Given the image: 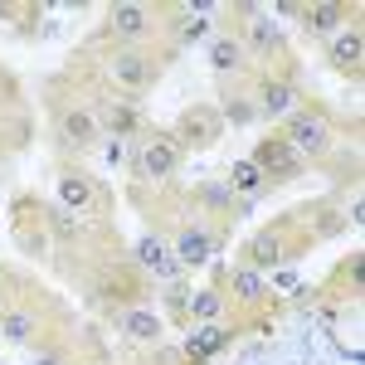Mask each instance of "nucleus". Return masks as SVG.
Returning <instances> with one entry per match:
<instances>
[{"label":"nucleus","mask_w":365,"mask_h":365,"mask_svg":"<svg viewBox=\"0 0 365 365\" xmlns=\"http://www.w3.org/2000/svg\"><path fill=\"white\" fill-rule=\"evenodd\" d=\"M282 141H287L302 161H307V156H322V151L331 146V122H327V113H317V108H297V113L287 117Z\"/></svg>","instance_id":"1"},{"label":"nucleus","mask_w":365,"mask_h":365,"mask_svg":"<svg viewBox=\"0 0 365 365\" xmlns=\"http://www.w3.org/2000/svg\"><path fill=\"white\" fill-rule=\"evenodd\" d=\"M108 78L122 83V88H132V93H141V88H151L156 68H151V58L141 54L137 44H117L113 54H108Z\"/></svg>","instance_id":"2"},{"label":"nucleus","mask_w":365,"mask_h":365,"mask_svg":"<svg viewBox=\"0 0 365 365\" xmlns=\"http://www.w3.org/2000/svg\"><path fill=\"white\" fill-rule=\"evenodd\" d=\"M253 108L263 122H287V117L302 108V93L287 83V78H263L258 83V98H253Z\"/></svg>","instance_id":"3"},{"label":"nucleus","mask_w":365,"mask_h":365,"mask_svg":"<svg viewBox=\"0 0 365 365\" xmlns=\"http://www.w3.org/2000/svg\"><path fill=\"white\" fill-rule=\"evenodd\" d=\"M175 166H180V141L175 137H151L137 151V180H170Z\"/></svg>","instance_id":"4"},{"label":"nucleus","mask_w":365,"mask_h":365,"mask_svg":"<svg viewBox=\"0 0 365 365\" xmlns=\"http://www.w3.org/2000/svg\"><path fill=\"white\" fill-rule=\"evenodd\" d=\"M98 117L88 113V108H63L58 113V141L68 146V151H88L93 141H98Z\"/></svg>","instance_id":"5"},{"label":"nucleus","mask_w":365,"mask_h":365,"mask_svg":"<svg viewBox=\"0 0 365 365\" xmlns=\"http://www.w3.org/2000/svg\"><path fill=\"white\" fill-rule=\"evenodd\" d=\"M253 161H258V170L263 175H297V170L307 166L292 146L282 137H268V141H258V151H253Z\"/></svg>","instance_id":"6"},{"label":"nucleus","mask_w":365,"mask_h":365,"mask_svg":"<svg viewBox=\"0 0 365 365\" xmlns=\"http://www.w3.org/2000/svg\"><path fill=\"white\" fill-rule=\"evenodd\" d=\"M108 29H113L117 39H127V44H132V39H141V34L151 29V10L137 5V0H122V5L108 10Z\"/></svg>","instance_id":"7"},{"label":"nucleus","mask_w":365,"mask_h":365,"mask_svg":"<svg viewBox=\"0 0 365 365\" xmlns=\"http://www.w3.org/2000/svg\"><path fill=\"white\" fill-rule=\"evenodd\" d=\"M215 234H205V229H180L175 234V263H185V268H200V263H210V253H215Z\"/></svg>","instance_id":"8"},{"label":"nucleus","mask_w":365,"mask_h":365,"mask_svg":"<svg viewBox=\"0 0 365 365\" xmlns=\"http://www.w3.org/2000/svg\"><path fill=\"white\" fill-rule=\"evenodd\" d=\"M220 132H225V122H220L215 108H190V113L180 117V137L190 141V146H210Z\"/></svg>","instance_id":"9"},{"label":"nucleus","mask_w":365,"mask_h":365,"mask_svg":"<svg viewBox=\"0 0 365 365\" xmlns=\"http://www.w3.org/2000/svg\"><path fill=\"white\" fill-rule=\"evenodd\" d=\"M331 63H336L341 73H361V63H365V34L356 25L336 29V39H331Z\"/></svg>","instance_id":"10"},{"label":"nucleus","mask_w":365,"mask_h":365,"mask_svg":"<svg viewBox=\"0 0 365 365\" xmlns=\"http://www.w3.org/2000/svg\"><path fill=\"white\" fill-rule=\"evenodd\" d=\"M93 200H98V190H93L88 175H78V170H63V175H58V205H63V210L83 215V210H93Z\"/></svg>","instance_id":"11"},{"label":"nucleus","mask_w":365,"mask_h":365,"mask_svg":"<svg viewBox=\"0 0 365 365\" xmlns=\"http://www.w3.org/2000/svg\"><path fill=\"white\" fill-rule=\"evenodd\" d=\"M137 263L146 273H156V278H175V253H170V244L156 239V234H146L137 244Z\"/></svg>","instance_id":"12"},{"label":"nucleus","mask_w":365,"mask_h":365,"mask_svg":"<svg viewBox=\"0 0 365 365\" xmlns=\"http://www.w3.org/2000/svg\"><path fill=\"white\" fill-rule=\"evenodd\" d=\"M210 68H215L220 78L239 73V68H244V44H239L234 34H220V39L210 44Z\"/></svg>","instance_id":"13"},{"label":"nucleus","mask_w":365,"mask_h":365,"mask_svg":"<svg viewBox=\"0 0 365 365\" xmlns=\"http://www.w3.org/2000/svg\"><path fill=\"white\" fill-rule=\"evenodd\" d=\"M229 190H234V195H258V190H263V185H268V175H263V170H258V161H234V166H229V180H225Z\"/></svg>","instance_id":"14"},{"label":"nucleus","mask_w":365,"mask_h":365,"mask_svg":"<svg viewBox=\"0 0 365 365\" xmlns=\"http://www.w3.org/2000/svg\"><path fill=\"white\" fill-rule=\"evenodd\" d=\"M122 331L132 341H161V317L146 307H127L122 312Z\"/></svg>","instance_id":"15"},{"label":"nucleus","mask_w":365,"mask_h":365,"mask_svg":"<svg viewBox=\"0 0 365 365\" xmlns=\"http://www.w3.org/2000/svg\"><path fill=\"white\" fill-rule=\"evenodd\" d=\"M225 341H229V331H225V327L205 322V327H195V331H190V341H185V351H190V356H195V365H200V361H210V356H215V351H220Z\"/></svg>","instance_id":"16"},{"label":"nucleus","mask_w":365,"mask_h":365,"mask_svg":"<svg viewBox=\"0 0 365 365\" xmlns=\"http://www.w3.org/2000/svg\"><path fill=\"white\" fill-rule=\"evenodd\" d=\"M0 336L5 341H15V346H25V341H34L39 336V317H34V312H5V317H0Z\"/></svg>","instance_id":"17"},{"label":"nucleus","mask_w":365,"mask_h":365,"mask_svg":"<svg viewBox=\"0 0 365 365\" xmlns=\"http://www.w3.org/2000/svg\"><path fill=\"white\" fill-rule=\"evenodd\" d=\"M341 15H346V5H341V0L302 5V20H307V29H317V34H331V29H341Z\"/></svg>","instance_id":"18"},{"label":"nucleus","mask_w":365,"mask_h":365,"mask_svg":"<svg viewBox=\"0 0 365 365\" xmlns=\"http://www.w3.org/2000/svg\"><path fill=\"white\" fill-rule=\"evenodd\" d=\"M137 127H141V117H137L132 103H108V108H103V132H113V137H132Z\"/></svg>","instance_id":"19"},{"label":"nucleus","mask_w":365,"mask_h":365,"mask_svg":"<svg viewBox=\"0 0 365 365\" xmlns=\"http://www.w3.org/2000/svg\"><path fill=\"white\" fill-rule=\"evenodd\" d=\"M249 44H253V54H273V49L282 44L278 25H273L268 15H249Z\"/></svg>","instance_id":"20"},{"label":"nucleus","mask_w":365,"mask_h":365,"mask_svg":"<svg viewBox=\"0 0 365 365\" xmlns=\"http://www.w3.org/2000/svg\"><path fill=\"white\" fill-rule=\"evenodd\" d=\"M215 113H220V122H234V127H249V122H258V108H253L249 98H239V93H225V103H220V108H215Z\"/></svg>","instance_id":"21"},{"label":"nucleus","mask_w":365,"mask_h":365,"mask_svg":"<svg viewBox=\"0 0 365 365\" xmlns=\"http://www.w3.org/2000/svg\"><path fill=\"white\" fill-rule=\"evenodd\" d=\"M185 307H190L195 322H215V317L225 312V297H220L215 287H200V292H190V302H185Z\"/></svg>","instance_id":"22"},{"label":"nucleus","mask_w":365,"mask_h":365,"mask_svg":"<svg viewBox=\"0 0 365 365\" xmlns=\"http://www.w3.org/2000/svg\"><path fill=\"white\" fill-rule=\"evenodd\" d=\"M278 258H282V239L273 229L253 239V268H258V273H263V268H278Z\"/></svg>","instance_id":"23"},{"label":"nucleus","mask_w":365,"mask_h":365,"mask_svg":"<svg viewBox=\"0 0 365 365\" xmlns=\"http://www.w3.org/2000/svg\"><path fill=\"white\" fill-rule=\"evenodd\" d=\"M234 292H239V302H258L263 297V273L258 268H234Z\"/></svg>","instance_id":"24"},{"label":"nucleus","mask_w":365,"mask_h":365,"mask_svg":"<svg viewBox=\"0 0 365 365\" xmlns=\"http://www.w3.org/2000/svg\"><path fill=\"white\" fill-rule=\"evenodd\" d=\"M195 200L205 210H215V215H229V210H234V190H229V185H200Z\"/></svg>","instance_id":"25"},{"label":"nucleus","mask_w":365,"mask_h":365,"mask_svg":"<svg viewBox=\"0 0 365 365\" xmlns=\"http://www.w3.org/2000/svg\"><path fill=\"white\" fill-rule=\"evenodd\" d=\"M49 225H54V234H58V239H78V229H83V220H78L73 210H63V205H54V210H49Z\"/></svg>","instance_id":"26"},{"label":"nucleus","mask_w":365,"mask_h":365,"mask_svg":"<svg viewBox=\"0 0 365 365\" xmlns=\"http://www.w3.org/2000/svg\"><path fill=\"white\" fill-rule=\"evenodd\" d=\"M39 365H63V361H58V356H39Z\"/></svg>","instance_id":"27"},{"label":"nucleus","mask_w":365,"mask_h":365,"mask_svg":"<svg viewBox=\"0 0 365 365\" xmlns=\"http://www.w3.org/2000/svg\"><path fill=\"white\" fill-rule=\"evenodd\" d=\"M0 365H5V361H0Z\"/></svg>","instance_id":"28"}]
</instances>
